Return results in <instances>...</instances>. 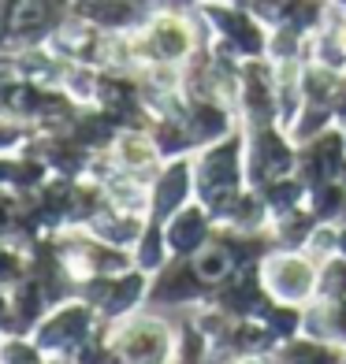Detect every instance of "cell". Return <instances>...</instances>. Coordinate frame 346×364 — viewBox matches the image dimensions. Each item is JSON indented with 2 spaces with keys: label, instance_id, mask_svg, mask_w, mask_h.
I'll return each instance as SVG.
<instances>
[{
  "label": "cell",
  "instance_id": "4",
  "mask_svg": "<svg viewBox=\"0 0 346 364\" xmlns=\"http://www.w3.org/2000/svg\"><path fill=\"white\" fill-rule=\"evenodd\" d=\"M157 250H160V238L153 235L150 242H145V253H142V260H145V264H157Z\"/></svg>",
  "mask_w": 346,
  "mask_h": 364
},
{
  "label": "cell",
  "instance_id": "1",
  "mask_svg": "<svg viewBox=\"0 0 346 364\" xmlns=\"http://www.w3.org/2000/svg\"><path fill=\"white\" fill-rule=\"evenodd\" d=\"M197 235H201V220H197V216L179 220V227H175V242H179V245H190V242H197Z\"/></svg>",
  "mask_w": 346,
  "mask_h": 364
},
{
  "label": "cell",
  "instance_id": "2",
  "mask_svg": "<svg viewBox=\"0 0 346 364\" xmlns=\"http://www.w3.org/2000/svg\"><path fill=\"white\" fill-rule=\"evenodd\" d=\"M160 335H135L130 338V350H135V357H150L153 350H160Z\"/></svg>",
  "mask_w": 346,
  "mask_h": 364
},
{
  "label": "cell",
  "instance_id": "3",
  "mask_svg": "<svg viewBox=\"0 0 346 364\" xmlns=\"http://www.w3.org/2000/svg\"><path fill=\"white\" fill-rule=\"evenodd\" d=\"M179 190H183V175L175 171L168 182H164V190H160V208H168V205H172V197H175Z\"/></svg>",
  "mask_w": 346,
  "mask_h": 364
},
{
  "label": "cell",
  "instance_id": "5",
  "mask_svg": "<svg viewBox=\"0 0 346 364\" xmlns=\"http://www.w3.org/2000/svg\"><path fill=\"white\" fill-rule=\"evenodd\" d=\"M216 268H224V260H220V257H205V268H201V272H205V275H216Z\"/></svg>",
  "mask_w": 346,
  "mask_h": 364
}]
</instances>
